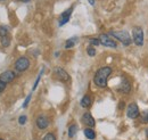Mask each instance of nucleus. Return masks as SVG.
<instances>
[{"label": "nucleus", "instance_id": "obj_1", "mask_svg": "<svg viewBox=\"0 0 148 140\" xmlns=\"http://www.w3.org/2000/svg\"><path fill=\"white\" fill-rule=\"evenodd\" d=\"M111 73H112V69L110 66H105V67L99 69V70L96 72L95 78H93L95 84L99 88H105L107 86V79L111 75Z\"/></svg>", "mask_w": 148, "mask_h": 140}, {"label": "nucleus", "instance_id": "obj_2", "mask_svg": "<svg viewBox=\"0 0 148 140\" xmlns=\"http://www.w3.org/2000/svg\"><path fill=\"white\" fill-rule=\"evenodd\" d=\"M111 34L115 36V39H117L119 41H121L124 46H129L131 43V38L127 31H112Z\"/></svg>", "mask_w": 148, "mask_h": 140}, {"label": "nucleus", "instance_id": "obj_3", "mask_svg": "<svg viewBox=\"0 0 148 140\" xmlns=\"http://www.w3.org/2000/svg\"><path fill=\"white\" fill-rule=\"evenodd\" d=\"M132 36H133V41L138 47H141L144 45V31L140 26H136L133 27L132 31Z\"/></svg>", "mask_w": 148, "mask_h": 140}, {"label": "nucleus", "instance_id": "obj_4", "mask_svg": "<svg viewBox=\"0 0 148 140\" xmlns=\"http://www.w3.org/2000/svg\"><path fill=\"white\" fill-rule=\"evenodd\" d=\"M30 66V60L26 57H19L18 59L15 62V69L18 72H24L29 69Z\"/></svg>", "mask_w": 148, "mask_h": 140}, {"label": "nucleus", "instance_id": "obj_5", "mask_svg": "<svg viewBox=\"0 0 148 140\" xmlns=\"http://www.w3.org/2000/svg\"><path fill=\"white\" fill-rule=\"evenodd\" d=\"M127 115L129 119H137L139 115H140V112H139V107L137 104L134 103H131L129 106H128V109H127Z\"/></svg>", "mask_w": 148, "mask_h": 140}, {"label": "nucleus", "instance_id": "obj_6", "mask_svg": "<svg viewBox=\"0 0 148 140\" xmlns=\"http://www.w3.org/2000/svg\"><path fill=\"white\" fill-rule=\"evenodd\" d=\"M99 41L103 46H106V47H111V48H116L117 47V43L111 39L107 34H101L99 36Z\"/></svg>", "mask_w": 148, "mask_h": 140}, {"label": "nucleus", "instance_id": "obj_7", "mask_svg": "<svg viewBox=\"0 0 148 140\" xmlns=\"http://www.w3.org/2000/svg\"><path fill=\"white\" fill-rule=\"evenodd\" d=\"M55 75H56V78H57L59 81H62V82H67V81H70V75H69V73L65 70L60 69V67L55 69Z\"/></svg>", "mask_w": 148, "mask_h": 140}, {"label": "nucleus", "instance_id": "obj_8", "mask_svg": "<svg viewBox=\"0 0 148 140\" xmlns=\"http://www.w3.org/2000/svg\"><path fill=\"white\" fill-rule=\"evenodd\" d=\"M14 79H15V73H14L13 71H6V72H3V73L0 75V80L3 81L5 83L12 82Z\"/></svg>", "mask_w": 148, "mask_h": 140}, {"label": "nucleus", "instance_id": "obj_9", "mask_svg": "<svg viewBox=\"0 0 148 140\" xmlns=\"http://www.w3.org/2000/svg\"><path fill=\"white\" fill-rule=\"evenodd\" d=\"M72 12H73V7L69 8L67 10H65V12L60 15V18H59V25H60V26L64 25V24H66V23L70 21V17H71Z\"/></svg>", "mask_w": 148, "mask_h": 140}, {"label": "nucleus", "instance_id": "obj_10", "mask_svg": "<svg viewBox=\"0 0 148 140\" xmlns=\"http://www.w3.org/2000/svg\"><path fill=\"white\" fill-rule=\"evenodd\" d=\"M48 125H49V121L46 116H39L37 119V126L39 129L45 130V129L48 128Z\"/></svg>", "mask_w": 148, "mask_h": 140}, {"label": "nucleus", "instance_id": "obj_11", "mask_svg": "<svg viewBox=\"0 0 148 140\" xmlns=\"http://www.w3.org/2000/svg\"><path fill=\"white\" fill-rule=\"evenodd\" d=\"M119 91L122 92V93H125V95H128L131 91V84H130V82L128 80H123L121 82V84L119 87Z\"/></svg>", "mask_w": 148, "mask_h": 140}, {"label": "nucleus", "instance_id": "obj_12", "mask_svg": "<svg viewBox=\"0 0 148 140\" xmlns=\"http://www.w3.org/2000/svg\"><path fill=\"white\" fill-rule=\"evenodd\" d=\"M82 121H83V123L86 125H88V126H95V124H96L95 119L91 116L90 113H84L83 116H82Z\"/></svg>", "mask_w": 148, "mask_h": 140}, {"label": "nucleus", "instance_id": "obj_13", "mask_svg": "<svg viewBox=\"0 0 148 140\" xmlns=\"http://www.w3.org/2000/svg\"><path fill=\"white\" fill-rule=\"evenodd\" d=\"M91 103H92L91 97L88 96V95H86V96H83V98H82V100H81V106L84 107V108H88V107H90Z\"/></svg>", "mask_w": 148, "mask_h": 140}, {"label": "nucleus", "instance_id": "obj_14", "mask_svg": "<svg viewBox=\"0 0 148 140\" xmlns=\"http://www.w3.org/2000/svg\"><path fill=\"white\" fill-rule=\"evenodd\" d=\"M84 136H86L89 140H93L95 138H96V133H95V131H93L92 129H90V128H87V129L84 130Z\"/></svg>", "mask_w": 148, "mask_h": 140}, {"label": "nucleus", "instance_id": "obj_15", "mask_svg": "<svg viewBox=\"0 0 148 140\" xmlns=\"http://www.w3.org/2000/svg\"><path fill=\"white\" fill-rule=\"evenodd\" d=\"M76 41H77V38H76V36H73V38L69 39V40L66 41V43H65V48H66V49L73 48L74 46H75V42H76Z\"/></svg>", "mask_w": 148, "mask_h": 140}, {"label": "nucleus", "instance_id": "obj_16", "mask_svg": "<svg viewBox=\"0 0 148 140\" xmlns=\"http://www.w3.org/2000/svg\"><path fill=\"white\" fill-rule=\"evenodd\" d=\"M76 131H77V126L75 124L70 125V128H69V137L73 138L74 136H75V133H76Z\"/></svg>", "mask_w": 148, "mask_h": 140}, {"label": "nucleus", "instance_id": "obj_17", "mask_svg": "<svg viewBox=\"0 0 148 140\" xmlns=\"http://www.w3.org/2000/svg\"><path fill=\"white\" fill-rule=\"evenodd\" d=\"M9 43H10V38H9L8 35H5V36L1 38V45H2L3 47H8Z\"/></svg>", "mask_w": 148, "mask_h": 140}, {"label": "nucleus", "instance_id": "obj_18", "mask_svg": "<svg viewBox=\"0 0 148 140\" xmlns=\"http://www.w3.org/2000/svg\"><path fill=\"white\" fill-rule=\"evenodd\" d=\"M140 117H141V122L143 123H148V109H146L145 112H143Z\"/></svg>", "mask_w": 148, "mask_h": 140}, {"label": "nucleus", "instance_id": "obj_19", "mask_svg": "<svg viewBox=\"0 0 148 140\" xmlns=\"http://www.w3.org/2000/svg\"><path fill=\"white\" fill-rule=\"evenodd\" d=\"M8 35V27L7 26H0V38Z\"/></svg>", "mask_w": 148, "mask_h": 140}, {"label": "nucleus", "instance_id": "obj_20", "mask_svg": "<svg viewBox=\"0 0 148 140\" xmlns=\"http://www.w3.org/2000/svg\"><path fill=\"white\" fill-rule=\"evenodd\" d=\"M43 140H56V137L53 133H47V135L45 136Z\"/></svg>", "mask_w": 148, "mask_h": 140}, {"label": "nucleus", "instance_id": "obj_21", "mask_svg": "<svg viewBox=\"0 0 148 140\" xmlns=\"http://www.w3.org/2000/svg\"><path fill=\"white\" fill-rule=\"evenodd\" d=\"M87 53H88L89 56H91V57H92V56L96 55V50H95V48H92V47H89V48L87 49Z\"/></svg>", "mask_w": 148, "mask_h": 140}, {"label": "nucleus", "instance_id": "obj_22", "mask_svg": "<svg viewBox=\"0 0 148 140\" xmlns=\"http://www.w3.org/2000/svg\"><path fill=\"white\" fill-rule=\"evenodd\" d=\"M90 45L91 46H99L100 41H99V39H90Z\"/></svg>", "mask_w": 148, "mask_h": 140}, {"label": "nucleus", "instance_id": "obj_23", "mask_svg": "<svg viewBox=\"0 0 148 140\" xmlns=\"http://www.w3.org/2000/svg\"><path fill=\"white\" fill-rule=\"evenodd\" d=\"M18 123L19 124H22V125H23V124H25V123H26V116H25V115L21 116V117L18 119Z\"/></svg>", "mask_w": 148, "mask_h": 140}, {"label": "nucleus", "instance_id": "obj_24", "mask_svg": "<svg viewBox=\"0 0 148 140\" xmlns=\"http://www.w3.org/2000/svg\"><path fill=\"white\" fill-rule=\"evenodd\" d=\"M42 73H43V70L40 72V74H39V76L37 78V81H36V83H34V86H33V90L37 88V86H38V83H39V81H40V78H41V75H42Z\"/></svg>", "mask_w": 148, "mask_h": 140}, {"label": "nucleus", "instance_id": "obj_25", "mask_svg": "<svg viewBox=\"0 0 148 140\" xmlns=\"http://www.w3.org/2000/svg\"><path fill=\"white\" fill-rule=\"evenodd\" d=\"M30 100H31V95H29V96L26 97V99H25V102H24V104H23V107H26V106L29 105Z\"/></svg>", "mask_w": 148, "mask_h": 140}, {"label": "nucleus", "instance_id": "obj_26", "mask_svg": "<svg viewBox=\"0 0 148 140\" xmlns=\"http://www.w3.org/2000/svg\"><path fill=\"white\" fill-rule=\"evenodd\" d=\"M5 89H6V83H5L3 81H1V80H0V93H1Z\"/></svg>", "mask_w": 148, "mask_h": 140}, {"label": "nucleus", "instance_id": "obj_27", "mask_svg": "<svg viewBox=\"0 0 148 140\" xmlns=\"http://www.w3.org/2000/svg\"><path fill=\"white\" fill-rule=\"evenodd\" d=\"M18 1H22V2H29V1H31V0H18Z\"/></svg>", "mask_w": 148, "mask_h": 140}, {"label": "nucleus", "instance_id": "obj_28", "mask_svg": "<svg viewBox=\"0 0 148 140\" xmlns=\"http://www.w3.org/2000/svg\"><path fill=\"white\" fill-rule=\"evenodd\" d=\"M89 2H90L91 5H93V3H95V0H89Z\"/></svg>", "mask_w": 148, "mask_h": 140}, {"label": "nucleus", "instance_id": "obj_29", "mask_svg": "<svg viewBox=\"0 0 148 140\" xmlns=\"http://www.w3.org/2000/svg\"><path fill=\"white\" fill-rule=\"evenodd\" d=\"M0 140H3V139H0Z\"/></svg>", "mask_w": 148, "mask_h": 140}, {"label": "nucleus", "instance_id": "obj_30", "mask_svg": "<svg viewBox=\"0 0 148 140\" xmlns=\"http://www.w3.org/2000/svg\"><path fill=\"white\" fill-rule=\"evenodd\" d=\"M0 1H2V0H0Z\"/></svg>", "mask_w": 148, "mask_h": 140}]
</instances>
